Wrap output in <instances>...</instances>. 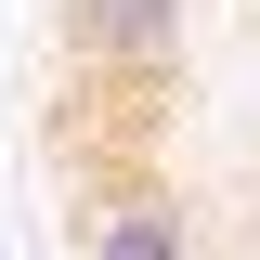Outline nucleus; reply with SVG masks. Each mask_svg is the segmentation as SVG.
<instances>
[{
  "mask_svg": "<svg viewBox=\"0 0 260 260\" xmlns=\"http://www.w3.org/2000/svg\"><path fill=\"white\" fill-rule=\"evenodd\" d=\"M78 260H208V247H195V208L169 182H117L78 234Z\"/></svg>",
  "mask_w": 260,
  "mask_h": 260,
  "instance_id": "nucleus-2",
  "label": "nucleus"
},
{
  "mask_svg": "<svg viewBox=\"0 0 260 260\" xmlns=\"http://www.w3.org/2000/svg\"><path fill=\"white\" fill-rule=\"evenodd\" d=\"M195 39V0H65V52L104 78H169Z\"/></svg>",
  "mask_w": 260,
  "mask_h": 260,
  "instance_id": "nucleus-1",
  "label": "nucleus"
}]
</instances>
